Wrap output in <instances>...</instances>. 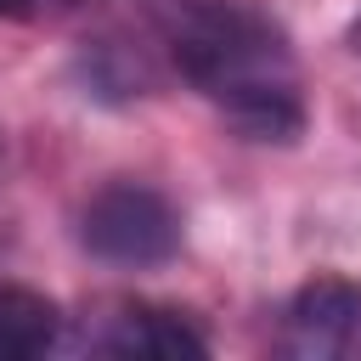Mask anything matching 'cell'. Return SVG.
<instances>
[{
	"instance_id": "cell-1",
	"label": "cell",
	"mask_w": 361,
	"mask_h": 361,
	"mask_svg": "<svg viewBox=\"0 0 361 361\" xmlns=\"http://www.w3.org/2000/svg\"><path fill=\"white\" fill-rule=\"evenodd\" d=\"M152 28L175 73L248 141L288 147L305 130L299 62L271 17L243 0H158Z\"/></svg>"
},
{
	"instance_id": "cell-2",
	"label": "cell",
	"mask_w": 361,
	"mask_h": 361,
	"mask_svg": "<svg viewBox=\"0 0 361 361\" xmlns=\"http://www.w3.org/2000/svg\"><path fill=\"white\" fill-rule=\"evenodd\" d=\"M79 243L102 265L152 271L180 254V209L147 180H107L79 214Z\"/></svg>"
},
{
	"instance_id": "cell-3",
	"label": "cell",
	"mask_w": 361,
	"mask_h": 361,
	"mask_svg": "<svg viewBox=\"0 0 361 361\" xmlns=\"http://www.w3.org/2000/svg\"><path fill=\"white\" fill-rule=\"evenodd\" d=\"M276 355H293V361L361 355V282L355 276H310L282 310Z\"/></svg>"
},
{
	"instance_id": "cell-4",
	"label": "cell",
	"mask_w": 361,
	"mask_h": 361,
	"mask_svg": "<svg viewBox=\"0 0 361 361\" xmlns=\"http://www.w3.org/2000/svg\"><path fill=\"white\" fill-rule=\"evenodd\" d=\"M90 355H209L203 327H192L180 310L164 305H118L90 322L85 333Z\"/></svg>"
},
{
	"instance_id": "cell-5",
	"label": "cell",
	"mask_w": 361,
	"mask_h": 361,
	"mask_svg": "<svg viewBox=\"0 0 361 361\" xmlns=\"http://www.w3.org/2000/svg\"><path fill=\"white\" fill-rule=\"evenodd\" d=\"M62 338V316L51 299L0 282V361L6 355H39Z\"/></svg>"
},
{
	"instance_id": "cell-6",
	"label": "cell",
	"mask_w": 361,
	"mask_h": 361,
	"mask_svg": "<svg viewBox=\"0 0 361 361\" xmlns=\"http://www.w3.org/2000/svg\"><path fill=\"white\" fill-rule=\"evenodd\" d=\"M107 0H0V23H62V17H85Z\"/></svg>"
},
{
	"instance_id": "cell-7",
	"label": "cell",
	"mask_w": 361,
	"mask_h": 361,
	"mask_svg": "<svg viewBox=\"0 0 361 361\" xmlns=\"http://www.w3.org/2000/svg\"><path fill=\"white\" fill-rule=\"evenodd\" d=\"M350 51H355V56H361V17H355V23H350Z\"/></svg>"
}]
</instances>
